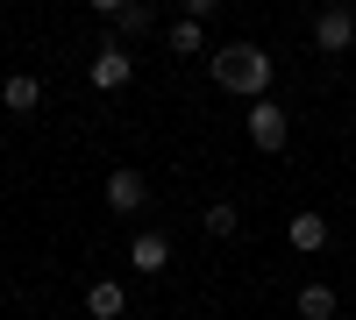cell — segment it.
Listing matches in <instances>:
<instances>
[{
	"mask_svg": "<svg viewBox=\"0 0 356 320\" xmlns=\"http://www.w3.org/2000/svg\"><path fill=\"white\" fill-rule=\"evenodd\" d=\"M314 50H321V57L356 50V8H321V15H314Z\"/></svg>",
	"mask_w": 356,
	"mask_h": 320,
	"instance_id": "cell-4",
	"label": "cell"
},
{
	"mask_svg": "<svg viewBox=\"0 0 356 320\" xmlns=\"http://www.w3.org/2000/svg\"><path fill=\"white\" fill-rule=\"evenodd\" d=\"M164 43H171V57H207V22H193V15L164 22Z\"/></svg>",
	"mask_w": 356,
	"mask_h": 320,
	"instance_id": "cell-11",
	"label": "cell"
},
{
	"mask_svg": "<svg viewBox=\"0 0 356 320\" xmlns=\"http://www.w3.org/2000/svg\"><path fill=\"white\" fill-rule=\"evenodd\" d=\"M335 285H300V320H335Z\"/></svg>",
	"mask_w": 356,
	"mask_h": 320,
	"instance_id": "cell-13",
	"label": "cell"
},
{
	"mask_svg": "<svg viewBox=\"0 0 356 320\" xmlns=\"http://www.w3.org/2000/svg\"><path fill=\"white\" fill-rule=\"evenodd\" d=\"M0 107H8L15 121H29V114L43 107V78L36 71H8V78H0Z\"/></svg>",
	"mask_w": 356,
	"mask_h": 320,
	"instance_id": "cell-7",
	"label": "cell"
},
{
	"mask_svg": "<svg viewBox=\"0 0 356 320\" xmlns=\"http://www.w3.org/2000/svg\"><path fill=\"white\" fill-rule=\"evenodd\" d=\"M207 65H214L221 93L271 100V50H264V43H221V50H207Z\"/></svg>",
	"mask_w": 356,
	"mask_h": 320,
	"instance_id": "cell-1",
	"label": "cell"
},
{
	"mask_svg": "<svg viewBox=\"0 0 356 320\" xmlns=\"http://www.w3.org/2000/svg\"><path fill=\"white\" fill-rule=\"evenodd\" d=\"M285 242L300 249V256H314V249H328V214H314V207H300L285 221Z\"/></svg>",
	"mask_w": 356,
	"mask_h": 320,
	"instance_id": "cell-10",
	"label": "cell"
},
{
	"mask_svg": "<svg viewBox=\"0 0 356 320\" xmlns=\"http://www.w3.org/2000/svg\"><path fill=\"white\" fill-rule=\"evenodd\" d=\"M200 228H207V235H214V242H235V235H243V214H235L228 199H214V207L200 214Z\"/></svg>",
	"mask_w": 356,
	"mask_h": 320,
	"instance_id": "cell-12",
	"label": "cell"
},
{
	"mask_svg": "<svg viewBox=\"0 0 356 320\" xmlns=\"http://www.w3.org/2000/svg\"><path fill=\"white\" fill-rule=\"evenodd\" d=\"M107 28H114V43H136V36H150V28H157V8H143V0H114Z\"/></svg>",
	"mask_w": 356,
	"mask_h": 320,
	"instance_id": "cell-9",
	"label": "cell"
},
{
	"mask_svg": "<svg viewBox=\"0 0 356 320\" xmlns=\"http://www.w3.org/2000/svg\"><path fill=\"white\" fill-rule=\"evenodd\" d=\"M129 313V285L122 278H93L86 285V320H122Z\"/></svg>",
	"mask_w": 356,
	"mask_h": 320,
	"instance_id": "cell-8",
	"label": "cell"
},
{
	"mask_svg": "<svg viewBox=\"0 0 356 320\" xmlns=\"http://www.w3.org/2000/svg\"><path fill=\"white\" fill-rule=\"evenodd\" d=\"M164 264H171V235H164V228H136V235H129V271L157 278Z\"/></svg>",
	"mask_w": 356,
	"mask_h": 320,
	"instance_id": "cell-6",
	"label": "cell"
},
{
	"mask_svg": "<svg viewBox=\"0 0 356 320\" xmlns=\"http://www.w3.org/2000/svg\"><path fill=\"white\" fill-rule=\"evenodd\" d=\"M243 128H250V142L264 157H278L285 142H292V114L278 107V100H250V114H243Z\"/></svg>",
	"mask_w": 356,
	"mask_h": 320,
	"instance_id": "cell-2",
	"label": "cell"
},
{
	"mask_svg": "<svg viewBox=\"0 0 356 320\" xmlns=\"http://www.w3.org/2000/svg\"><path fill=\"white\" fill-rule=\"evenodd\" d=\"M100 192H107V214H122V221L150 207V178H143V171H129V164H122V171H107V185H100Z\"/></svg>",
	"mask_w": 356,
	"mask_h": 320,
	"instance_id": "cell-5",
	"label": "cell"
},
{
	"mask_svg": "<svg viewBox=\"0 0 356 320\" xmlns=\"http://www.w3.org/2000/svg\"><path fill=\"white\" fill-rule=\"evenodd\" d=\"M86 78H93L100 93H122V85L136 78V57H129V43H114V36H107V43L93 50V65H86Z\"/></svg>",
	"mask_w": 356,
	"mask_h": 320,
	"instance_id": "cell-3",
	"label": "cell"
}]
</instances>
